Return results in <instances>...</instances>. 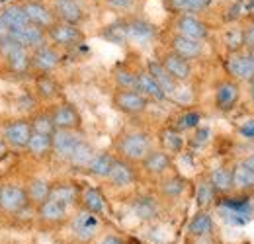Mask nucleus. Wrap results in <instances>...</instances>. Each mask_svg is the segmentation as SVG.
Returning a JSON list of instances; mask_svg holds the SVG:
<instances>
[{"mask_svg": "<svg viewBox=\"0 0 254 244\" xmlns=\"http://www.w3.org/2000/svg\"><path fill=\"white\" fill-rule=\"evenodd\" d=\"M35 221H37V227L43 231L61 229L68 223V209L53 199H47L35 209Z\"/></svg>", "mask_w": 254, "mask_h": 244, "instance_id": "9", "label": "nucleus"}, {"mask_svg": "<svg viewBox=\"0 0 254 244\" xmlns=\"http://www.w3.org/2000/svg\"><path fill=\"white\" fill-rule=\"evenodd\" d=\"M28 24H32V22L28 20V16L22 10L20 2H10V4L2 6V10H0V26H2L4 33L20 30V28H24Z\"/></svg>", "mask_w": 254, "mask_h": 244, "instance_id": "24", "label": "nucleus"}, {"mask_svg": "<svg viewBox=\"0 0 254 244\" xmlns=\"http://www.w3.org/2000/svg\"><path fill=\"white\" fill-rule=\"evenodd\" d=\"M104 2H106L108 8H112L116 12H126L135 4V0H104Z\"/></svg>", "mask_w": 254, "mask_h": 244, "instance_id": "46", "label": "nucleus"}, {"mask_svg": "<svg viewBox=\"0 0 254 244\" xmlns=\"http://www.w3.org/2000/svg\"><path fill=\"white\" fill-rule=\"evenodd\" d=\"M231 174H233V189H237V191L254 189V172L249 168V164L245 160L237 162L231 168Z\"/></svg>", "mask_w": 254, "mask_h": 244, "instance_id": "34", "label": "nucleus"}, {"mask_svg": "<svg viewBox=\"0 0 254 244\" xmlns=\"http://www.w3.org/2000/svg\"><path fill=\"white\" fill-rule=\"evenodd\" d=\"M114 153H98L96 151L94 158L90 160V164H88V168L84 170L88 176H92V178H98V180H106L108 178V174H110V168H112V164H114Z\"/></svg>", "mask_w": 254, "mask_h": 244, "instance_id": "35", "label": "nucleus"}, {"mask_svg": "<svg viewBox=\"0 0 254 244\" xmlns=\"http://www.w3.org/2000/svg\"><path fill=\"white\" fill-rule=\"evenodd\" d=\"M149 100L137 90H122L116 88L112 94V106L114 110H118L120 114L129 116V118H137L143 116L149 110Z\"/></svg>", "mask_w": 254, "mask_h": 244, "instance_id": "8", "label": "nucleus"}, {"mask_svg": "<svg viewBox=\"0 0 254 244\" xmlns=\"http://www.w3.org/2000/svg\"><path fill=\"white\" fill-rule=\"evenodd\" d=\"M172 33L188 37L193 41H205L209 37V28L203 20L191 14H178L172 22Z\"/></svg>", "mask_w": 254, "mask_h": 244, "instance_id": "10", "label": "nucleus"}, {"mask_svg": "<svg viewBox=\"0 0 254 244\" xmlns=\"http://www.w3.org/2000/svg\"><path fill=\"white\" fill-rule=\"evenodd\" d=\"M139 166H141V172H143L145 176L159 180L162 176L170 174V170L174 168V160H172L170 154L164 153L162 149H155V147H153L151 153L139 162Z\"/></svg>", "mask_w": 254, "mask_h": 244, "instance_id": "12", "label": "nucleus"}, {"mask_svg": "<svg viewBox=\"0 0 254 244\" xmlns=\"http://www.w3.org/2000/svg\"><path fill=\"white\" fill-rule=\"evenodd\" d=\"M241 41L245 45L247 51H253L254 53V18L247 22V26L241 31Z\"/></svg>", "mask_w": 254, "mask_h": 244, "instance_id": "44", "label": "nucleus"}, {"mask_svg": "<svg viewBox=\"0 0 254 244\" xmlns=\"http://www.w3.org/2000/svg\"><path fill=\"white\" fill-rule=\"evenodd\" d=\"M249 82H251V88H249V90H251V98H253V102H254V74H253V78H251Z\"/></svg>", "mask_w": 254, "mask_h": 244, "instance_id": "51", "label": "nucleus"}, {"mask_svg": "<svg viewBox=\"0 0 254 244\" xmlns=\"http://www.w3.org/2000/svg\"><path fill=\"white\" fill-rule=\"evenodd\" d=\"M199 122H201V114L199 112H193V110H190V112H184V114H180L178 118H176V122L172 123V127L176 129V131H188V129H193V127H197L199 125Z\"/></svg>", "mask_w": 254, "mask_h": 244, "instance_id": "43", "label": "nucleus"}, {"mask_svg": "<svg viewBox=\"0 0 254 244\" xmlns=\"http://www.w3.org/2000/svg\"><path fill=\"white\" fill-rule=\"evenodd\" d=\"M213 219L211 215L207 213L205 209H199L197 213L193 215L188 223V233L193 239H205V237H213Z\"/></svg>", "mask_w": 254, "mask_h": 244, "instance_id": "32", "label": "nucleus"}, {"mask_svg": "<svg viewBox=\"0 0 254 244\" xmlns=\"http://www.w3.org/2000/svg\"><path fill=\"white\" fill-rule=\"evenodd\" d=\"M131 211L141 221H153L160 213V199L149 193H139L131 199Z\"/></svg>", "mask_w": 254, "mask_h": 244, "instance_id": "25", "label": "nucleus"}, {"mask_svg": "<svg viewBox=\"0 0 254 244\" xmlns=\"http://www.w3.org/2000/svg\"><path fill=\"white\" fill-rule=\"evenodd\" d=\"M166 49L172 51L174 55L186 59L188 62H191L203 55V41H193V39H188V37H182V35L172 33L166 39Z\"/></svg>", "mask_w": 254, "mask_h": 244, "instance_id": "18", "label": "nucleus"}, {"mask_svg": "<svg viewBox=\"0 0 254 244\" xmlns=\"http://www.w3.org/2000/svg\"><path fill=\"white\" fill-rule=\"evenodd\" d=\"M157 61L162 64V68H164L178 84H182V82H186V80L191 78V62H188L186 59H182V57H178V55H174L172 51L164 49L159 55Z\"/></svg>", "mask_w": 254, "mask_h": 244, "instance_id": "19", "label": "nucleus"}, {"mask_svg": "<svg viewBox=\"0 0 254 244\" xmlns=\"http://www.w3.org/2000/svg\"><path fill=\"white\" fill-rule=\"evenodd\" d=\"M18 2L33 26L47 31L57 22L55 14L51 10V2H47V0H18Z\"/></svg>", "mask_w": 254, "mask_h": 244, "instance_id": "11", "label": "nucleus"}, {"mask_svg": "<svg viewBox=\"0 0 254 244\" xmlns=\"http://www.w3.org/2000/svg\"><path fill=\"white\" fill-rule=\"evenodd\" d=\"M86 137L82 135V131H53L51 135V149L53 156L57 160L66 162L70 158V154L74 153V149L84 141Z\"/></svg>", "mask_w": 254, "mask_h": 244, "instance_id": "13", "label": "nucleus"}, {"mask_svg": "<svg viewBox=\"0 0 254 244\" xmlns=\"http://www.w3.org/2000/svg\"><path fill=\"white\" fill-rule=\"evenodd\" d=\"M0 68L16 78L30 76V51L8 33L0 35Z\"/></svg>", "mask_w": 254, "mask_h": 244, "instance_id": "2", "label": "nucleus"}, {"mask_svg": "<svg viewBox=\"0 0 254 244\" xmlns=\"http://www.w3.org/2000/svg\"><path fill=\"white\" fill-rule=\"evenodd\" d=\"M137 92H141L149 102H162L166 100V96L162 94L159 84L155 82V78L149 74L147 68H137Z\"/></svg>", "mask_w": 254, "mask_h": 244, "instance_id": "31", "label": "nucleus"}, {"mask_svg": "<svg viewBox=\"0 0 254 244\" xmlns=\"http://www.w3.org/2000/svg\"><path fill=\"white\" fill-rule=\"evenodd\" d=\"M28 120H30V125H32V133L53 135L55 127H53V122H51L49 108H47V110H35V112H33Z\"/></svg>", "mask_w": 254, "mask_h": 244, "instance_id": "41", "label": "nucleus"}, {"mask_svg": "<svg viewBox=\"0 0 254 244\" xmlns=\"http://www.w3.org/2000/svg\"><path fill=\"white\" fill-rule=\"evenodd\" d=\"M24 189H26V195H28V203L33 211L45 203L49 199V191H51V182L45 180V178H39V176H33L28 182L24 183Z\"/></svg>", "mask_w": 254, "mask_h": 244, "instance_id": "29", "label": "nucleus"}, {"mask_svg": "<svg viewBox=\"0 0 254 244\" xmlns=\"http://www.w3.org/2000/svg\"><path fill=\"white\" fill-rule=\"evenodd\" d=\"M10 37H14L20 45H24L28 51H33V49H37V47H41V45H45L47 43V33L45 30H41V28H37V26H33V24H28V26H24V28H20V30H14L8 33Z\"/></svg>", "mask_w": 254, "mask_h": 244, "instance_id": "26", "label": "nucleus"}, {"mask_svg": "<svg viewBox=\"0 0 254 244\" xmlns=\"http://www.w3.org/2000/svg\"><path fill=\"white\" fill-rule=\"evenodd\" d=\"M239 133H241L245 139H254V120L253 122L243 123V125L239 127Z\"/></svg>", "mask_w": 254, "mask_h": 244, "instance_id": "47", "label": "nucleus"}, {"mask_svg": "<svg viewBox=\"0 0 254 244\" xmlns=\"http://www.w3.org/2000/svg\"><path fill=\"white\" fill-rule=\"evenodd\" d=\"M51 10L57 22L70 26H80L86 16L80 0H51Z\"/></svg>", "mask_w": 254, "mask_h": 244, "instance_id": "17", "label": "nucleus"}, {"mask_svg": "<svg viewBox=\"0 0 254 244\" xmlns=\"http://www.w3.org/2000/svg\"><path fill=\"white\" fill-rule=\"evenodd\" d=\"M225 68L233 80H251L254 74V59L253 53H231L225 61Z\"/></svg>", "mask_w": 254, "mask_h": 244, "instance_id": "20", "label": "nucleus"}, {"mask_svg": "<svg viewBox=\"0 0 254 244\" xmlns=\"http://www.w3.org/2000/svg\"><path fill=\"white\" fill-rule=\"evenodd\" d=\"M186 178L180 176V174H166L159 178L157 183V191H159V199L160 201H176L184 195L186 191Z\"/></svg>", "mask_w": 254, "mask_h": 244, "instance_id": "22", "label": "nucleus"}, {"mask_svg": "<svg viewBox=\"0 0 254 244\" xmlns=\"http://www.w3.org/2000/svg\"><path fill=\"white\" fill-rule=\"evenodd\" d=\"M80 185L68 180H61V182H51V191H49V199L61 203L63 207L70 209V207H78V199H80Z\"/></svg>", "mask_w": 254, "mask_h": 244, "instance_id": "21", "label": "nucleus"}, {"mask_svg": "<svg viewBox=\"0 0 254 244\" xmlns=\"http://www.w3.org/2000/svg\"><path fill=\"white\" fill-rule=\"evenodd\" d=\"M114 82H116V88H122V90H135L137 88V68H131L129 64H116L114 72Z\"/></svg>", "mask_w": 254, "mask_h": 244, "instance_id": "38", "label": "nucleus"}, {"mask_svg": "<svg viewBox=\"0 0 254 244\" xmlns=\"http://www.w3.org/2000/svg\"><path fill=\"white\" fill-rule=\"evenodd\" d=\"M122 22H124V31H126V41L137 43V45H149L157 37V28L143 18H129Z\"/></svg>", "mask_w": 254, "mask_h": 244, "instance_id": "15", "label": "nucleus"}, {"mask_svg": "<svg viewBox=\"0 0 254 244\" xmlns=\"http://www.w3.org/2000/svg\"><path fill=\"white\" fill-rule=\"evenodd\" d=\"M96 229H98V219H96L94 215L80 211V215L74 219V235H76L80 241L92 239Z\"/></svg>", "mask_w": 254, "mask_h": 244, "instance_id": "39", "label": "nucleus"}, {"mask_svg": "<svg viewBox=\"0 0 254 244\" xmlns=\"http://www.w3.org/2000/svg\"><path fill=\"white\" fill-rule=\"evenodd\" d=\"M153 149V137L143 129H127L118 135L114 143V156L129 164H139Z\"/></svg>", "mask_w": 254, "mask_h": 244, "instance_id": "1", "label": "nucleus"}, {"mask_svg": "<svg viewBox=\"0 0 254 244\" xmlns=\"http://www.w3.org/2000/svg\"><path fill=\"white\" fill-rule=\"evenodd\" d=\"M213 199H215V191H213V187L209 185L207 178L199 180L197 185H195V203H197V207L207 211V207L213 203Z\"/></svg>", "mask_w": 254, "mask_h": 244, "instance_id": "42", "label": "nucleus"}, {"mask_svg": "<svg viewBox=\"0 0 254 244\" xmlns=\"http://www.w3.org/2000/svg\"><path fill=\"white\" fill-rule=\"evenodd\" d=\"M24 154L28 158H32L35 162H43L49 160L53 156V149H51V135H41V133H32Z\"/></svg>", "mask_w": 254, "mask_h": 244, "instance_id": "28", "label": "nucleus"}, {"mask_svg": "<svg viewBox=\"0 0 254 244\" xmlns=\"http://www.w3.org/2000/svg\"><path fill=\"white\" fill-rule=\"evenodd\" d=\"M110 41L114 43H124L126 41V31H124V22H118V24H112L108 26V30L104 33Z\"/></svg>", "mask_w": 254, "mask_h": 244, "instance_id": "45", "label": "nucleus"}, {"mask_svg": "<svg viewBox=\"0 0 254 244\" xmlns=\"http://www.w3.org/2000/svg\"><path fill=\"white\" fill-rule=\"evenodd\" d=\"M8 153H10V149H8V145L4 143V139L0 137V160H2V158H6Z\"/></svg>", "mask_w": 254, "mask_h": 244, "instance_id": "49", "label": "nucleus"}, {"mask_svg": "<svg viewBox=\"0 0 254 244\" xmlns=\"http://www.w3.org/2000/svg\"><path fill=\"white\" fill-rule=\"evenodd\" d=\"M0 187H2V182H0Z\"/></svg>", "mask_w": 254, "mask_h": 244, "instance_id": "52", "label": "nucleus"}, {"mask_svg": "<svg viewBox=\"0 0 254 244\" xmlns=\"http://www.w3.org/2000/svg\"><path fill=\"white\" fill-rule=\"evenodd\" d=\"M78 207H80V211H84V213H90V215H94V217H100V215L106 213V209H108L106 195L102 193V189H98V187H94V185L82 187V189H80Z\"/></svg>", "mask_w": 254, "mask_h": 244, "instance_id": "23", "label": "nucleus"}, {"mask_svg": "<svg viewBox=\"0 0 254 244\" xmlns=\"http://www.w3.org/2000/svg\"><path fill=\"white\" fill-rule=\"evenodd\" d=\"M209 4H211V0H168V6L176 16L178 14L195 16L197 12H203Z\"/></svg>", "mask_w": 254, "mask_h": 244, "instance_id": "40", "label": "nucleus"}, {"mask_svg": "<svg viewBox=\"0 0 254 244\" xmlns=\"http://www.w3.org/2000/svg\"><path fill=\"white\" fill-rule=\"evenodd\" d=\"M241 100V86L237 80L233 78H223L215 84V92H213V102H215V108L227 114V112H233L237 108Z\"/></svg>", "mask_w": 254, "mask_h": 244, "instance_id": "14", "label": "nucleus"}, {"mask_svg": "<svg viewBox=\"0 0 254 244\" xmlns=\"http://www.w3.org/2000/svg\"><path fill=\"white\" fill-rule=\"evenodd\" d=\"M94 154H96V149L84 139L76 149H74V153L70 154V158L66 160V164L68 166H72L74 170H86L88 168V164H90V160L94 158Z\"/></svg>", "mask_w": 254, "mask_h": 244, "instance_id": "37", "label": "nucleus"}, {"mask_svg": "<svg viewBox=\"0 0 254 244\" xmlns=\"http://www.w3.org/2000/svg\"><path fill=\"white\" fill-rule=\"evenodd\" d=\"M33 92H35L37 100L51 104L61 98V84L53 74L33 76Z\"/></svg>", "mask_w": 254, "mask_h": 244, "instance_id": "27", "label": "nucleus"}, {"mask_svg": "<svg viewBox=\"0 0 254 244\" xmlns=\"http://www.w3.org/2000/svg\"><path fill=\"white\" fill-rule=\"evenodd\" d=\"M96 244H124V239L118 237V235H106V237H102Z\"/></svg>", "mask_w": 254, "mask_h": 244, "instance_id": "48", "label": "nucleus"}, {"mask_svg": "<svg viewBox=\"0 0 254 244\" xmlns=\"http://www.w3.org/2000/svg\"><path fill=\"white\" fill-rule=\"evenodd\" d=\"M0 137L4 139V143L8 145L10 151H22L26 149L30 137H32V125L28 118H14L2 125L0 129Z\"/></svg>", "mask_w": 254, "mask_h": 244, "instance_id": "7", "label": "nucleus"}, {"mask_svg": "<svg viewBox=\"0 0 254 244\" xmlns=\"http://www.w3.org/2000/svg\"><path fill=\"white\" fill-rule=\"evenodd\" d=\"M147 70H149V74L155 78V82L159 84V88L162 90V94L168 98V96H174L176 92H178V82L162 68V64H160L157 59H153V61L147 62V66H145Z\"/></svg>", "mask_w": 254, "mask_h": 244, "instance_id": "30", "label": "nucleus"}, {"mask_svg": "<svg viewBox=\"0 0 254 244\" xmlns=\"http://www.w3.org/2000/svg\"><path fill=\"white\" fill-rule=\"evenodd\" d=\"M26 209H32L28 203V195L24 185L14 182H2L0 187V217L10 219V217H18Z\"/></svg>", "mask_w": 254, "mask_h": 244, "instance_id": "3", "label": "nucleus"}, {"mask_svg": "<svg viewBox=\"0 0 254 244\" xmlns=\"http://www.w3.org/2000/svg\"><path fill=\"white\" fill-rule=\"evenodd\" d=\"M207 182L217 193H229L233 189V174L229 166H217L207 174Z\"/></svg>", "mask_w": 254, "mask_h": 244, "instance_id": "36", "label": "nucleus"}, {"mask_svg": "<svg viewBox=\"0 0 254 244\" xmlns=\"http://www.w3.org/2000/svg\"><path fill=\"white\" fill-rule=\"evenodd\" d=\"M137 178H139V172H137L135 164H129V162L116 156L106 182L110 183L112 187H116V189H126V187H131L133 183L137 182Z\"/></svg>", "mask_w": 254, "mask_h": 244, "instance_id": "16", "label": "nucleus"}, {"mask_svg": "<svg viewBox=\"0 0 254 244\" xmlns=\"http://www.w3.org/2000/svg\"><path fill=\"white\" fill-rule=\"evenodd\" d=\"M49 114L55 131H82V116L72 102H55L53 106H49Z\"/></svg>", "mask_w": 254, "mask_h": 244, "instance_id": "6", "label": "nucleus"}, {"mask_svg": "<svg viewBox=\"0 0 254 244\" xmlns=\"http://www.w3.org/2000/svg\"><path fill=\"white\" fill-rule=\"evenodd\" d=\"M63 62L61 51L49 43L30 51V76L53 74Z\"/></svg>", "mask_w": 254, "mask_h": 244, "instance_id": "4", "label": "nucleus"}, {"mask_svg": "<svg viewBox=\"0 0 254 244\" xmlns=\"http://www.w3.org/2000/svg\"><path fill=\"white\" fill-rule=\"evenodd\" d=\"M245 162L249 164V168H251V170H253V172H254V154H251L249 158H245Z\"/></svg>", "mask_w": 254, "mask_h": 244, "instance_id": "50", "label": "nucleus"}, {"mask_svg": "<svg viewBox=\"0 0 254 244\" xmlns=\"http://www.w3.org/2000/svg\"><path fill=\"white\" fill-rule=\"evenodd\" d=\"M159 143H160V149H162L164 153H168L170 156L182 153V149H184V137H182V133L176 131L172 125L160 129Z\"/></svg>", "mask_w": 254, "mask_h": 244, "instance_id": "33", "label": "nucleus"}, {"mask_svg": "<svg viewBox=\"0 0 254 244\" xmlns=\"http://www.w3.org/2000/svg\"><path fill=\"white\" fill-rule=\"evenodd\" d=\"M45 33H47V43L57 47L59 51L76 49V47H80L84 43V31L80 30V26L55 22Z\"/></svg>", "mask_w": 254, "mask_h": 244, "instance_id": "5", "label": "nucleus"}]
</instances>
